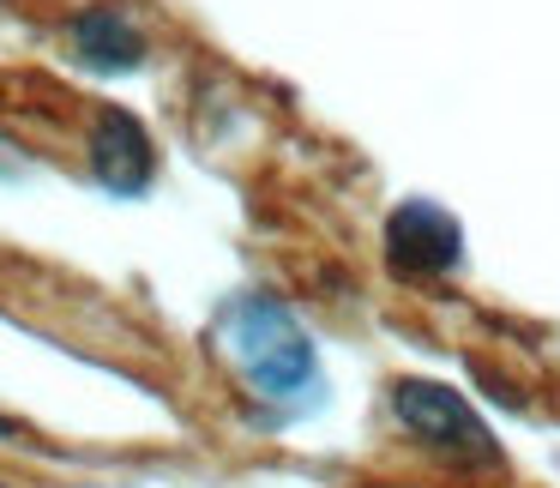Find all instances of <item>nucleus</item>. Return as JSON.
I'll use <instances>...</instances> for the list:
<instances>
[{
	"label": "nucleus",
	"mask_w": 560,
	"mask_h": 488,
	"mask_svg": "<svg viewBox=\"0 0 560 488\" xmlns=\"http://www.w3.org/2000/svg\"><path fill=\"white\" fill-rule=\"evenodd\" d=\"M218 338H223V356L235 362V374H242L259 398L283 404V398L314 392V380H319L314 344H307V332L295 326V314L283 302H271V295H242V302L223 314Z\"/></svg>",
	"instance_id": "1"
},
{
	"label": "nucleus",
	"mask_w": 560,
	"mask_h": 488,
	"mask_svg": "<svg viewBox=\"0 0 560 488\" xmlns=\"http://www.w3.org/2000/svg\"><path fill=\"white\" fill-rule=\"evenodd\" d=\"M392 416L410 440H422L428 452L452 464H494L500 446L488 434V422L464 404V392L440 386V380H398L392 386Z\"/></svg>",
	"instance_id": "2"
},
{
	"label": "nucleus",
	"mask_w": 560,
	"mask_h": 488,
	"mask_svg": "<svg viewBox=\"0 0 560 488\" xmlns=\"http://www.w3.org/2000/svg\"><path fill=\"white\" fill-rule=\"evenodd\" d=\"M464 254V230L452 223V211H440L434 199H404L386 223V259L398 278H434L452 271Z\"/></svg>",
	"instance_id": "3"
},
{
	"label": "nucleus",
	"mask_w": 560,
	"mask_h": 488,
	"mask_svg": "<svg viewBox=\"0 0 560 488\" xmlns=\"http://www.w3.org/2000/svg\"><path fill=\"white\" fill-rule=\"evenodd\" d=\"M91 170H97V182L109 187V194H145L151 187L158 158H151L145 127H139L127 109H103L97 115V127H91Z\"/></svg>",
	"instance_id": "4"
},
{
	"label": "nucleus",
	"mask_w": 560,
	"mask_h": 488,
	"mask_svg": "<svg viewBox=\"0 0 560 488\" xmlns=\"http://www.w3.org/2000/svg\"><path fill=\"white\" fill-rule=\"evenodd\" d=\"M73 55L91 73H133L145 61V31L121 7H91L73 19Z\"/></svg>",
	"instance_id": "5"
},
{
	"label": "nucleus",
	"mask_w": 560,
	"mask_h": 488,
	"mask_svg": "<svg viewBox=\"0 0 560 488\" xmlns=\"http://www.w3.org/2000/svg\"><path fill=\"white\" fill-rule=\"evenodd\" d=\"M7 170H19V158H13V146L0 139V175H7Z\"/></svg>",
	"instance_id": "6"
},
{
	"label": "nucleus",
	"mask_w": 560,
	"mask_h": 488,
	"mask_svg": "<svg viewBox=\"0 0 560 488\" xmlns=\"http://www.w3.org/2000/svg\"><path fill=\"white\" fill-rule=\"evenodd\" d=\"M0 488H7V483H0Z\"/></svg>",
	"instance_id": "7"
}]
</instances>
